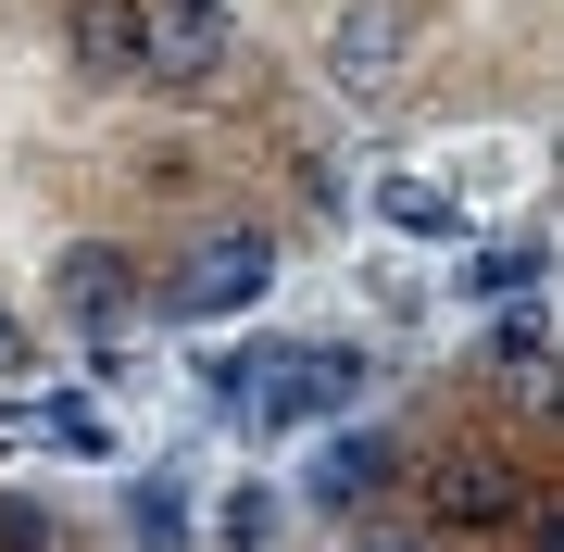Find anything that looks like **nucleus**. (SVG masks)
I'll return each mask as SVG.
<instances>
[{
  "instance_id": "f257e3e1",
  "label": "nucleus",
  "mask_w": 564,
  "mask_h": 552,
  "mask_svg": "<svg viewBox=\"0 0 564 552\" xmlns=\"http://www.w3.org/2000/svg\"><path fill=\"white\" fill-rule=\"evenodd\" d=\"M426 39H440V0H339V13H326V76H339L351 101H377V88L414 76Z\"/></svg>"
},
{
  "instance_id": "f03ea898",
  "label": "nucleus",
  "mask_w": 564,
  "mask_h": 552,
  "mask_svg": "<svg viewBox=\"0 0 564 552\" xmlns=\"http://www.w3.org/2000/svg\"><path fill=\"white\" fill-rule=\"evenodd\" d=\"M527 502H540V465L502 452V440L440 452V477H426V515H440V528H502V515H527Z\"/></svg>"
},
{
  "instance_id": "7ed1b4c3",
  "label": "nucleus",
  "mask_w": 564,
  "mask_h": 552,
  "mask_svg": "<svg viewBox=\"0 0 564 552\" xmlns=\"http://www.w3.org/2000/svg\"><path fill=\"white\" fill-rule=\"evenodd\" d=\"M263 289H276V239H263V226H226V239H202V251L176 264L163 302H176L188 327H214V314H251Z\"/></svg>"
},
{
  "instance_id": "20e7f679",
  "label": "nucleus",
  "mask_w": 564,
  "mask_h": 552,
  "mask_svg": "<svg viewBox=\"0 0 564 552\" xmlns=\"http://www.w3.org/2000/svg\"><path fill=\"white\" fill-rule=\"evenodd\" d=\"M226 13L214 0H139V88H214L226 76Z\"/></svg>"
},
{
  "instance_id": "39448f33",
  "label": "nucleus",
  "mask_w": 564,
  "mask_h": 552,
  "mask_svg": "<svg viewBox=\"0 0 564 552\" xmlns=\"http://www.w3.org/2000/svg\"><path fill=\"white\" fill-rule=\"evenodd\" d=\"M76 76L88 88H139V0H76Z\"/></svg>"
},
{
  "instance_id": "423d86ee",
  "label": "nucleus",
  "mask_w": 564,
  "mask_h": 552,
  "mask_svg": "<svg viewBox=\"0 0 564 552\" xmlns=\"http://www.w3.org/2000/svg\"><path fill=\"white\" fill-rule=\"evenodd\" d=\"M389 465H402L389 440H326L314 465H302V502H326V515H339V502H377V490H389Z\"/></svg>"
},
{
  "instance_id": "0eeeda50",
  "label": "nucleus",
  "mask_w": 564,
  "mask_h": 552,
  "mask_svg": "<svg viewBox=\"0 0 564 552\" xmlns=\"http://www.w3.org/2000/svg\"><path fill=\"white\" fill-rule=\"evenodd\" d=\"M51 289H63L76 327H113V314H126V251H113V239H76V251L51 264Z\"/></svg>"
},
{
  "instance_id": "6e6552de",
  "label": "nucleus",
  "mask_w": 564,
  "mask_h": 552,
  "mask_svg": "<svg viewBox=\"0 0 564 552\" xmlns=\"http://www.w3.org/2000/svg\"><path fill=\"white\" fill-rule=\"evenodd\" d=\"M364 389V351H289L276 365V389H251L263 414H326V402H351Z\"/></svg>"
},
{
  "instance_id": "1a4fd4ad",
  "label": "nucleus",
  "mask_w": 564,
  "mask_h": 552,
  "mask_svg": "<svg viewBox=\"0 0 564 552\" xmlns=\"http://www.w3.org/2000/svg\"><path fill=\"white\" fill-rule=\"evenodd\" d=\"M527 277H540V251H489V264H477V289H489V302H514Z\"/></svg>"
},
{
  "instance_id": "9d476101",
  "label": "nucleus",
  "mask_w": 564,
  "mask_h": 552,
  "mask_svg": "<svg viewBox=\"0 0 564 552\" xmlns=\"http://www.w3.org/2000/svg\"><path fill=\"white\" fill-rule=\"evenodd\" d=\"M25 351H39V339H25V314L0 302V377H25Z\"/></svg>"
}]
</instances>
